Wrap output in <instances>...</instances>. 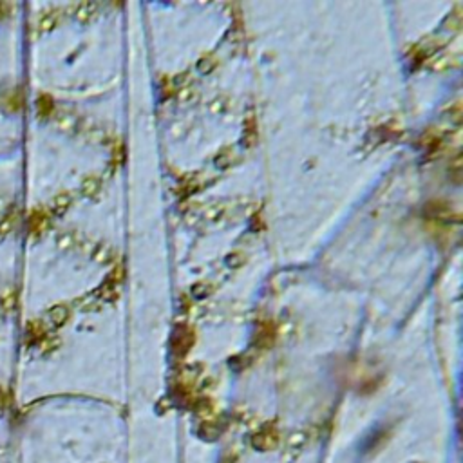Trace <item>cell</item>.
<instances>
[{
  "instance_id": "cell-1",
  "label": "cell",
  "mask_w": 463,
  "mask_h": 463,
  "mask_svg": "<svg viewBox=\"0 0 463 463\" xmlns=\"http://www.w3.org/2000/svg\"><path fill=\"white\" fill-rule=\"evenodd\" d=\"M194 344V333L188 326H178L172 335V351L174 355L185 356Z\"/></svg>"
},
{
  "instance_id": "cell-2",
  "label": "cell",
  "mask_w": 463,
  "mask_h": 463,
  "mask_svg": "<svg viewBox=\"0 0 463 463\" xmlns=\"http://www.w3.org/2000/svg\"><path fill=\"white\" fill-rule=\"evenodd\" d=\"M232 158H233V154H232L230 150H223V152L217 154V158H215V166L221 168V170H225V168H228V166L232 165Z\"/></svg>"
},
{
  "instance_id": "cell-3",
  "label": "cell",
  "mask_w": 463,
  "mask_h": 463,
  "mask_svg": "<svg viewBox=\"0 0 463 463\" xmlns=\"http://www.w3.org/2000/svg\"><path fill=\"white\" fill-rule=\"evenodd\" d=\"M215 66H217V62H215V58H212V56H205V58H201L197 62V69H199L203 74H208Z\"/></svg>"
},
{
  "instance_id": "cell-4",
  "label": "cell",
  "mask_w": 463,
  "mask_h": 463,
  "mask_svg": "<svg viewBox=\"0 0 463 463\" xmlns=\"http://www.w3.org/2000/svg\"><path fill=\"white\" fill-rule=\"evenodd\" d=\"M212 293V286L210 284H203V282H199V284H196L194 288H192V295L196 299H205L208 297Z\"/></svg>"
},
{
  "instance_id": "cell-5",
  "label": "cell",
  "mask_w": 463,
  "mask_h": 463,
  "mask_svg": "<svg viewBox=\"0 0 463 463\" xmlns=\"http://www.w3.org/2000/svg\"><path fill=\"white\" fill-rule=\"evenodd\" d=\"M246 262V257L243 255V254H239V252H235V254H232V255L226 257V264L230 268H241Z\"/></svg>"
},
{
  "instance_id": "cell-6",
  "label": "cell",
  "mask_w": 463,
  "mask_h": 463,
  "mask_svg": "<svg viewBox=\"0 0 463 463\" xmlns=\"http://www.w3.org/2000/svg\"><path fill=\"white\" fill-rule=\"evenodd\" d=\"M118 288L119 286L116 284V282H111V284H105L103 288H101V293H103V297L109 299V301H113V299L118 297Z\"/></svg>"
}]
</instances>
